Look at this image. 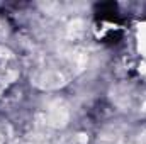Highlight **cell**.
<instances>
[{"label": "cell", "instance_id": "obj_1", "mask_svg": "<svg viewBox=\"0 0 146 144\" xmlns=\"http://www.w3.org/2000/svg\"><path fill=\"white\" fill-rule=\"evenodd\" d=\"M33 83L41 90H58L66 85L68 76L61 70H53V68H44L39 70L37 73L33 75Z\"/></svg>", "mask_w": 146, "mask_h": 144}, {"label": "cell", "instance_id": "obj_2", "mask_svg": "<svg viewBox=\"0 0 146 144\" xmlns=\"http://www.w3.org/2000/svg\"><path fill=\"white\" fill-rule=\"evenodd\" d=\"M68 120H70V108H68L66 104L56 100L48 107L46 126H49L53 129H63V127L68 126Z\"/></svg>", "mask_w": 146, "mask_h": 144}, {"label": "cell", "instance_id": "obj_3", "mask_svg": "<svg viewBox=\"0 0 146 144\" xmlns=\"http://www.w3.org/2000/svg\"><path fill=\"white\" fill-rule=\"evenodd\" d=\"M138 46H139L141 54L146 58V24L139 26V31H138Z\"/></svg>", "mask_w": 146, "mask_h": 144}, {"label": "cell", "instance_id": "obj_4", "mask_svg": "<svg viewBox=\"0 0 146 144\" xmlns=\"http://www.w3.org/2000/svg\"><path fill=\"white\" fill-rule=\"evenodd\" d=\"M7 34H9V26H7V22H5V20H2V19H0V39H3Z\"/></svg>", "mask_w": 146, "mask_h": 144}, {"label": "cell", "instance_id": "obj_5", "mask_svg": "<svg viewBox=\"0 0 146 144\" xmlns=\"http://www.w3.org/2000/svg\"><path fill=\"white\" fill-rule=\"evenodd\" d=\"M31 144H49V143H46V141H36V143H31Z\"/></svg>", "mask_w": 146, "mask_h": 144}, {"label": "cell", "instance_id": "obj_6", "mask_svg": "<svg viewBox=\"0 0 146 144\" xmlns=\"http://www.w3.org/2000/svg\"><path fill=\"white\" fill-rule=\"evenodd\" d=\"M3 143V137H2V134H0V144Z\"/></svg>", "mask_w": 146, "mask_h": 144}, {"label": "cell", "instance_id": "obj_7", "mask_svg": "<svg viewBox=\"0 0 146 144\" xmlns=\"http://www.w3.org/2000/svg\"><path fill=\"white\" fill-rule=\"evenodd\" d=\"M133 144H136V143H133Z\"/></svg>", "mask_w": 146, "mask_h": 144}]
</instances>
